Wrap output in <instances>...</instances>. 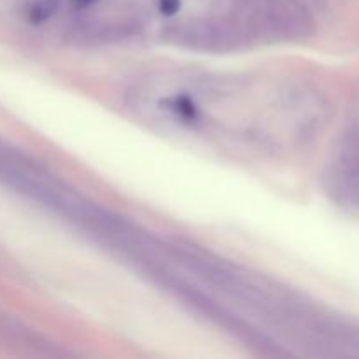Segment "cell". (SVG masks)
Segmentation results:
<instances>
[{"instance_id": "6da1fadb", "label": "cell", "mask_w": 359, "mask_h": 359, "mask_svg": "<svg viewBox=\"0 0 359 359\" xmlns=\"http://www.w3.org/2000/svg\"><path fill=\"white\" fill-rule=\"evenodd\" d=\"M133 95L153 123L231 153L284 154L312 123L307 93L283 79L179 74L154 77Z\"/></svg>"}]
</instances>
